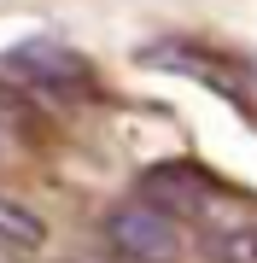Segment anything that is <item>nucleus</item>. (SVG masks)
Wrapping results in <instances>:
<instances>
[{
	"instance_id": "f257e3e1",
	"label": "nucleus",
	"mask_w": 257,
	"mask_h": 263,
	"mask_svg": "<svg viewBox=\"0 0 257 263\" xmlns=\"http://www.w3.org/2000/svg\"><path fill=\"white\" fill-rule=\"evenodd\" d=\"M105 246L129 263H175L187 252V234H181V216H170L152 199H129L105 216Z\"/></svg>"
},
{
	"instance_id": "423d86ee",
	"label": "nucleus",
	"mask_w": 257,
	"mask_h": 263,
	"mask_svg": "<svg viewBox=\"0 0 257 263\" xmlns=\"http://www.w3.org/2000/svg\"><path fill=\"white\" fill-rule=\"evenodd\" d=\"M18 123H29V105L18 100V88H6V82H0V141H6Z\"/></svg>"
},
{
	"instance_id": "f03ea898",
	"label": "nucleus",
	"mask_w": 257,
	"mask_h": 263,
	"mask_svg": "<svg viewBox=\"0 0 257 263\" xmlns=\"http://www.w3.org/2000/svg\"><path fill=\"white\" fill-rule=\"evenodd\" d=\"M6 70L18 76V82H35V88H47V94H58V100L94 94V82H88V76H94L88 59L70 53L65 41H24V47L6 53Z\"/></svg>"
},
{
	"instance_id": "0eeeda50",
	"label": "nucleus",
	"mask_w": 257,
	"mask_h": 263,
	"mask_svg": "<svg viewBox=\"0 0 257 263\" xmlns=\"http://www.w3.org/2000/svg\"><path fill=\"white\" fill-rule=\"evenodd\" d=\"M0 263H24V257H18V252H6V246H0Z\"/></svg>"
},
{
	"instance_id": "7ed1b4c3",
	"label": "nucleus",
	"mask_w": 257,
	"mask_h": 263,
	"mask_svg": "<svg viewBox=\"0 0 257 263\" xmlns=\"http://www.w3.org/2000/svg\"><path fill=\"white\" fill-rule=\"evenodd\" d=\"M141 199L164 205L170 216H210V205H216V181H210L199 164H158V170L141 176Z\"/></svg>"
},
{
	"instance_id": "20e7f679",
	"label": "nucleus",
	"mask_w": 257,
	"mask_h": 263,
	"mask_svg": "<svg viewBox=\"0 0 257 263\" xmlns=\"http://www.w3.org/2000/svg\"><path fill=\"white\" fill-rule=\"evenodd\" d=\"M41 240H47L41 216L29 211V205H18V199L0 193V246H6V252H18V257H35V252H41Z\"/></svg>"
},
{
	"instance_id": "39448f33",
	"label": "nucleus",
	"mask_w": 257,
	"mask_h": 263,
	"mask_svg": "<svg viewBox=\"0 0 257 263\" xmlns=\"http://www.w3.org/2000/svg\"><path fill=\"white\" fill-rule=\"evenodd\" d=\"M216 263H257V222H228L210 234Z\"/></svg>"
}]
</instances>
